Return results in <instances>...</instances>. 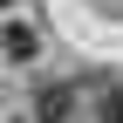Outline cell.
I'll return each instance as SVG.
<instances>
[{"instance_id":"obj_1","label":"cell","mask_w":123,"mask_h":123,"mask_svg":"<svg viewBox=\"0 0 123 123\" xmlns=\"http://www.w3.org/2000/svg\"><path fill=\"white\" fill-rule=\"evenodd\" d=\"M62 110H68V89L48 82V89H41V123H62Z\"/></svg>"},{"instance_id":"obj_2","label":"cell","mask_w":123,"mask_h":123,"mask_svg":"<svg viewBox=\"0 0 123 123\" xmlns=\"http://www.w3.org/2000/svg\"><path fill=\"white\" fill-rule=\"evenodd\" d=\"M0 48H7L14 62H27V55H34V34H27V27H7V34H0Z\"/></svg>"},{"instance_id":"obj_3","label":"cell","mask_w":123,"mask_h":123,"mask_svg":"<svg viewBox=\"0 0 123 123\" xmlns=\"http://www.w3.org/2000/svg\"><path fill=\"white\" fill-rule=\"evenodd\" d=\"M0 7H7V0H0Z\"/></svg>"}]
</instances>
